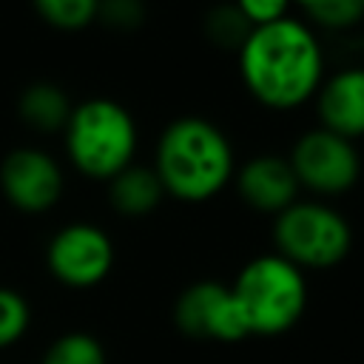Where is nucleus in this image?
I'll use <instances>...</instances> for the list:
<instances>
[{"label": "nucleus", "mask_w": 364, "mask_h": 364, "mask_svg": "<svg viewBox=\"0 0 364 364\" xmlns=\"http://www.w3.org/2000/svg\"><path fill=\"white\" fill-rule=\"evenodd\" d=\"M151 168L156 171L165 196L179 202H208L233 182L236 151L216 122L185 114L162 128Z\"/></svg>", "instance_id": "2"}, {"label": "nucleus", "mask_w": 364, "mask_h": 364, "mask_svg": "<svg viewBox=\"0 0 364 364\" xmlns=\"http://www.w3.org/2000/svg\"><path fill=\"white\" fill-rule=\"evenodd\" d=\"M304 17L321 31H350L364 23V0H321Z\"/></svg>", "instance_id": "17"}, {"label": "nucleus", "mask_w": 364, "mask_h": 364, "mask_svg": "<svg viewBox=\"0 0 364 364\" xmlns=\"http://www.w3.org/2000/svg\"><path fill=\"white\" fill-rule=\"evenodd\" d=\"M250 28L253 26L233 6V0H222V3L210 6L205 11V20H202V31L210 40V46H216L222 51H233V54L242 48V43L247 40Z\"/></svg>", "instance_id": "14"}, {"label": "nucleus", "mask_w": 364, "mask_h": 364, "mask_svg": "<svg viewBox=\"0 0 364 364\" xmlns=\"http://www.w3.org/2000/svg\"><path fill=\"white\" fill-rule=\"evenodd\" d=\"M287 162L296 173L301 191L330 199L355 188L361 176V154L355 142L330 134L318 125L301 131L287 154Z\"/></svg>", "instance_id": "6"}, {"label": "nucleus", "mask_w": 364, "mask_h": 364, "mask_svg": "<svg viewBox=\"0 0 364 364\" xmlns=\"http://www.w3.org/2000/svg\"><path fill=\"white\" fill-rule=\"evenodd\" d=\"M247 336H279L290 330L307 307L304 270L279 253L250 259L230 284Z\"/></svg>", "instance_id": "4"}, {"label": "nucleus", "mask_w": 364, "mask_h": 364, "mask_svg": "<svg viewBox=\"0 0 364 364\" xmlns=\"http://www.w3.org/2000/svg\"><path fill=\"white\" fill-rule=\"evenodd\" d=\"M43 364H105V350L88 333H65L51 341Z\"/></svg>", "instance_id": "16"}, {"label": "nucleus", "mask_w": 364, "mask_h": 364, "mask_svg": "<svg viewBox=\"0 0 364 364\" xmlns=\"http://www.w3.org/2000/svg\"><path fill=\"white\" fill-rule=\"evenodd\" d=\"M318 128L350 142L364 139V65H347L324 74L313 97Z\"/></svg>", "instance_id": "11"}, {"label": "nucleus", "mask_w": 364, "mask_h": 364, "mask_svg": "<svg viewBox=\"0 0 364 364\" xmlns=\"http://www.w3.org/2000/svg\"><path fill=\"white\" fill-rule=\"evenodd\" d=\"M97 20L117 31H134L145 23V3L142 0H100Z\"/></svg>", "instance_id": "19"}, {"label": "nucleus", "mask_w": 364, "mask_h": 364, "mask_svg": "<svg viewBox=\"0 0 364 364\" xmlns=\"http://www.w3.org/2000/svg\"><path fill=\"white\" fill-rule=\"evenodd\" d=\"M165 199V188L151 165H128L108 179V202L122 216H148Z\"/></svg>", "instance_id": "12"}, {"label": "nucleus", "mask_w": 364, "mask_h": 364, "mask_svg": "<svg viewBox=\"0 0 364 364\" xmlns=\"http://www.w3.org/2000/svg\"><path fill=\"white\" fill-rule=\"evenodd\" d=\"M233 188L247 208L267 213V216H279L301 193L287 156L270 154V151L253 154L250 159L236 165Z\"/></svg>", "instance_id": "10"}, {"label": "nucleus", "mask_w": 364, "mask_h": 364, "mask_svg": "<svg viewBox=\"0 0 364 364\" xmlns=\"http://www.w3.org/2000/svg\"><path fill=\"white\" fill-rule=\"evenodd\" d=\"M245 91L267 111H296L313 102L327 65L316 28L301 17H282L250 28L236 51Z\"/></svg>", "instance_id": "1"}, {"label": "nucleus", "mask_w": 364, "mask_h": 364, "mask_svg": "<svg viewBox=\"0 0 364 364\" xmlns=\"http://www.w3.org/2000/svg\"><path fill=\"white\" fill-rule=\"evenodd\" d=\"M290 3H296L301 11H310V9H313V6H318L321 0H290Z\"/></svg>", "instance_id": "21"}, {"label": "nucleus", "mask_w": 364, "mask_h": 364, "mask_svg": "<svg viewBox=\"0 0 364 364\" xmlns=\"http://www.w3.org/2000/svg\"><path fill=\"white\" fill-rule=\"evenodd\" d=\"M28 304L20 293L0 287V350L14 344L28 327Z\"/></svg>", "instance_id": "18"}, {"label": "nucleus", "mask_w": 364, "mask_h": 364, "mask_svg": "<svg viewBox=\"0 0 364 364\" xmlns=\"http://www.w3.org/2000/svg\"><path fill=\"white\" fill-rule=\"evenodd\" d=\"M173 321L179 333L191 338H210V341L247 338V327L233 301L230 284L213 279L193 282L179 293L173 304Z\"/></svg>", "instance_id": "8"}, {"label": "nucleus", "mask_w": 364, "mask_h": 364, "mask_svg": "<svg viewBox=\"0 0 364 364\" xmlns=\"http://www.w3.org/2000/svg\"><path fill=\"white\" fill-rule=\"evenodd\" d=\"M0 191L23 213H46L63 196V171L40 148H17L0 165Z\"/></svg>", "instance_id": "9"}, {"label": "nucleus", "mask_w": 364, "mask_h": 364, "mask_svg": "<svg viewBox=\"0 0 364 364\" xmlns=\"http://www.w3.org/2000/svg\"><path fill=\"white\" fill-rule=\"evenodd\" d=\"M233 6L256 28V26H267V23H276V20L287 17L293 3L290 0H233Z\"/></svg>", "instance_id": "20"}, {"label": "nucleus", "mask_w": 364, "mask_h": 364, "mask_svg": "<svg viewBox=\"0 0 364 364\" xmlns=\"http://www.w3.org/2000/svg\"><path fill=\"white\" fill-rule=\"evenodd\" d=\"M46 264L65 287H94L114 267V245L102 228L71 222L51 236Z\"/></svg>", "instance_id": "7"}, {"label": "nucleus", "mask_w": 364, "mask_h": 364, "mask_svg": "<svg viewBox=\"0 0 364 364\" xmlns=\"http://www.w3.org/2000/svg\"><path fill=\"white\" fill-rule=\"evenodd\" d=\"M273 245L299 270H330L353 247V228L341 210L321 199H296L273 216Z\"/></svg>", "instance_id": "5"}, {"label": "nucleus", "mask_w": 364, "mask_h": 364, "mask_svg": "<svg viewBox=\"0 0 364 364\" xmlns=\"http://www.w3.org/2000/svg\"><path fill=\"white\" fill-rule=\"evenodd\" d=\"M37 14L60 31H80L97 20L100 0H31Z\"/></svg>", "instance_id": "15"}, {"label": "nucleus", "mask_w": 364, "mask_h": 364, "mask_svg": "<svg viewBox=\"0 0 364 364\" xmlns=\"http://www.w3.org/2000/svg\"><path fill=\"white\" fill-rule=\"evenodd\" d=\"M20 119L37 131H63L71 117V100L54 82H34L20 94Z\"/></svg>", "instance_id": "13"}, {"label": "nucleus", "mask_w": 364, "mask_h": 364, "mask_svg": "<svg viewBox=\"0 0 364 364\" xmlns=\"http://www.w3.org/2000/svg\"><path fill=\"white\" fill-rule=\"evenodd\" d=\"M71 165L88 176L108 182L134 162L139 131L125 105L108 97H91L71 108L63 128Z\"/></svg>", "instance_id": "3"}]
</instances>
